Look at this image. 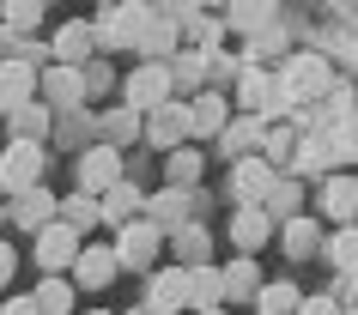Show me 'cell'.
I'll list each match as a JSON object with an SVG mask.
<instances>
[{"label":"cell","instance_id":"cb8c5ba5","mask_svg":"<svg viewBox=\"0 0 358 315\" xmlns=\"http://www.w3.org/2000/svg\"><path fill=\"white\" fill-rule=\"evenodd\" d=\"M255 303H262V315H298L303 291L292 285V279H267L262 291H255Z\"/></svg>","mask_w":358,"mask_h":315},{"label":"cell","instance_id":"f5cc1de1","mask_svg":"<svg viewBox=\"0 0 358 315\" xmlns=\"http://www.w3.org/2000/svg\"><path fill=\"white\" fill-rule=\"evenodd\" d=\"M352 315H358V309H352Z\"/></svg>","mask_w":358,"mask_h":315},{"label":"cell","instance_id":"f35d334b","mask_svg":"<svg viewBox=\"0 0 358 315\" xmlns=\"http://www.w3.org/2000/svg\"><path fill=\"white\" fill-rule=\"evenodd\" d=\"M249 37H255V55H280V49H285L280 24H262V31H249Z\"/></svg>","mask_w":358,"mask_h":315},{"label":"cell","instance_id":"d6a6232c","mask_svg":"<svg viewBox=\"0 0 358 315\" xmlns=\"http://www.w3.org/2000/svg\"><path fill=\"white\" fill-rule=\"evenodd\" d=\"M37 309H43V315H67V309H73L67 279H43V285H37Z\"/></svg>","mask_w":358,"mask_h":315},{"label":"cell","instance_id":"9a60e30c","mask_svg":"<svg viewBox=\"0 0 358 315\" xmlns=\"http://www.w3.org/2000/svg\"><path fill=\"white\" fill-rule=\"evenodd\" d=\"M322 212L328 219H340V224H358V176H328L322 182Z\"/></svg>","mask_w":358,"mask_h":315},{"label":"cell","instance_id":"4316f807","mask_svg":"<svg viewBox=\"0 0 358 315\" xmlns=\"http://www.w3.org/2000/svg\"><path fill=\"white\" fill-rule=\"evenodd\" d=\"M255 291H262V267H255L249 255H237L225 267V297H255Z\"/></svg>","mask_w":358,"mask_h":315},{"label":"cell","instance_id":"277c9868","mask_svg":"<svg viewBox=\"0 0 358 315\" xmlns=\"http://www.w3.org/2000/svg\"><path fill=\"white\" fill-rule=\"evenodd\" d=\"M152 6H140V0H122V6H110L103 19H97V43L103 49H134L140 43V31H146Z\"/></svg>","mask_w":358,"mask_h":315},{"label":"cell","instance_id":"5b68a950","mask_svg":"<svg viewBox=\"0 0 358 315\" xmlns=\"http://www.w3.org/2000/svg\"><path fill=\"white\" fill-rule=\"evenodd\" d=\"M37 176H43V146L37 140H13V146L0 152V188H6V194L37 188Z\"/></svg>","mask_w":358,"mask_h":315},{"label":"cell","instance_id":"ac0fdd59","mask_svg":"<svg viewBox=\"0 0 358 315\" xmlns=\"http://www.w3.org/2000/svg\"><path fill=\"white\" fill-rule=\"evenodd\" d=\"M262 140H267V122H262V115L225 122V133H219V146H225L231 158H249V152H262Z\"/></svg>","mask_w":358,"mask_h":315},{"label":"cell","instance_id":"30bf717a","mask_svg":"<svg viewBox=\"0 0 358 315\" xmlns=\"http://www.w3.org/2000/svg\"><path fill=\"white\" fill-rule=\"evenodd\" d=\"M110 182H122V152L103 140V146H92L79 158V194H103Z\"/></svg>","mask_w":358,"mask_h":315},{"label":"cell","instance_id":"484cf974","mask_svg":"<svg viewBox=\"0 0 358 315\" xmlns=\"http://www.w3.org/2000/svg\"><path fill=\"white\" fill-rule=\"evenodd\" d=\"M322 255L334 261L340 273H358V224H346V230H334V237L322 242Z\"/></svg>","mask_w":358,"mask_h":315},{"label":"cell","instance_id":"52a82bcc","mask_svg":"<svg viewBox=\"0 0 358 315\" xmlns=\"http://www.w3.org/2000/svg\"><path fill=\"white\" fill-rule=\"evenodd\" d=\"M37 85H43V103H49V110H79V103L92 97L85 91V67H67V61H55Z\"/></svg>","mask_w":358,"mask_h":315},{"label":"cell","instance_id":"8992f818","mask_svg":"<svg viewBox=\"0 0 358 315\" xmlns=\"http://www.w3.org/2000/svg\"><path fill=\"white\" fill-rule=\"evenodd\" d=\"M194 303V273L189 267H164V273H152V291H146V309L158 315H176Z\"/></svg>","mask_w":358,"mask_h":315},{"label":"cell","instance_id":"f907efd6","mask_svg":"<svg viewBox=\"0 0 358 315\" xmlns=\"http://www.w3.org/2000/svg\"><path fill=\"white\" fill-rule=\"evenodd\" d=\"M352 133H358V122H352Z\"/></svg>","mask_w":358,"mask_h":315},{"label":"cell","instance_id":"d6986e66","mask_svg":"<svg viewBox=\"0 0 358 315\" xmlns=\"http://www.w3.org/2000/svg\"><path fill=\"white\" fill-rule=\"evenodd\" d=\"M280 242H285V255H292V261H303V255H316V249H322V230H316V219L292 212V219H280Z\"/></svg>","mask_w":358,"mask_h":315},{"label":"cell","instance_id":"7a4b0ae2","mask_svg":"<svg viewBox=\"0 0 358 315\" xmlns=\"http://www.w3.org/2000/svg\"><path fill=\"white\" fill-rule=\"evenodd\" d=\"M170 91H176V79H170V67L164 61H140L128 79H122V103L128 110H158V103H170Z\"/></svg>","mask_w":358,"mask_h":315},{"label":"cell","instance_id":"6da1fadb","mask_svg":"<svg viewBox=\"0 0 358 315\" xmlns=\"http://www.w3.org/2000/svg\"><path fill=\"white\" fill-rule=\"evenodd\" d=\"M285 97L292 103H322V97L334 91V67L322 55H285V73H280Z\"/></svg>","mask_w":358,"mask_h":315},{"label":"cell","instance_id":"83f0119b","mask_svg":"<svg viewBox=\"0 0 358 315\" xmlns=\"http://www.w3.org/2000/svg\"><path fill=\"white\" fill-rule=\"evenodd\" d=\"M189 273H194V303H189V309H213V303L225 297V273H219V267H207V261H201V267H189Z\"/></svg>","mask_w":358,"mask_h":315},{"label":"cell","instance_id":"44dd1931","mask_svg":"<svg viewBox=\"0 0 358 315\" xmlns=\"http://www.w3.org/2000/svg\"><path fill=\"white\" fill-rule=\"evenodd\" d=\"M298 200H303V182H298V176H273L267 194H262V212H267V219H292Z\"/></svg>","mask_w":358,"mask_h":315},{"label":"cell","instance_id":"5bb4252c","mask_svg":"<svg viewBox=\"0 0 358 315\" xmlns=\"http://www.w3.org/2000/svg\"><path fill=\"white\" fill-rule=\"evenodd\" d=\"M49 49H55V61H67V67H85V61H92V49H97V24H79V19L61 24Z\"/></svg>","mask_w":358,"mask_h":315},{"label":"cell","instance_id":"4fadbf2b","mask_svg":"<svg viewBox=\"0 0 358 315\" xmlns=\"http://www.w3.org/2000/svg\"><path fill=\"white\" fill-rule=\"evenodd\" d=\"M115 267H122V261H115V249H103V242H97V249H85V242H79V255H73V285L103 291V285L115 279Z\"/></svg>","mask_w":358,"mask_h":315},{"label":"cell","instance_id":"f1b7e54d","mask_svg":"<svg viewBox=\"0 0 358 315\" xmlns=\"http://www.w3.org/2000/svg\"><path fill=\"white\" fill-rule=\"evenodd\" d=\"M164 170H170V182H176V188H194V182H201V146H176Z\"/></svg>","mask_w":358,"mask_h":315},{"label":"cell","instance_id":"2e32d148","mask_svg":"<svg viewBox=\"0 0 358 315\" xmlns=\"http://www.w3.org/2000/svg\"><path fill=\"white\" fill-rule=\"evenodd\" d=\"M267 237H273V219H267L262 206H237V219H231V242H237V255H255Z\"/></svg>","mask_w":358,"mask_h":315},{"label":"cell","instance_id":"e0dca14e","mask_svg":"<svg viewBox=\"0 0 358 315\" xmlns=\"http://www.w3.org/2000/svg\"><path fill=\"white\" fill-rule=\"evenodd\" d=\"M176 37H182V31H176V19H164V13H152V19H146V31H140V43H134V49H140L146 61H170V55H176Z\"/></svg>","mask_w":358,"mask_h":315},{"label":"cell","instance_id":"f546056e","mask_svg":"<svg viewBox=\"0 0 358 315\" xmlns=\"http://www.w3.org/2000/svg\"><path fill=\"white\" fill-rule=\"evenodd\" d=\"M43 128H49V103H37V97H31V103H19V110H13V133H19V140H37Z\"/></svg>","mask_w":358,"mask_h":315},{"label":"cell","instance_id":"ab89813d","mask_svg":"<svg viewBox=\"0 0 358 315\" xmlns=\"http://www.w3.org/2000/svg\"><path fill=\"white\" fill-rule=\"evenodd\" d=\"M110 85H115V73H110V67H103V61H85V91H92V97H103Z\"/></svg>","mask_w":358,"mask_h":315},{"label":"cell","instance_id":"60d3db41","mask_svg":"<svg viewBox=\"0 0 358 315\" xmlns=\"http://www.w3.org/2000/svg\"><path fill=\"white\" fill-rule=\"evenodd\" d=\"M219 31H225V24H219V19H201V13H194V19H189V37L201 43V49H213V43H219Z\"/></svg>","mask_w":358,"mask_h":315},{"label":"cell","instance_id":"b9f144b4","mask_svg":"<svg viewBox=\"0 0 358 315\" xmlns=\"http://www.w3.org/2000/svg\"><path fill=\"white\" fill-rule=\"evenodd\" d=\"M298 315H340V303H334V297H303Z\"/></svg>","mask_w":358,"mask_h":315},{"label":"cell","instance_id":"8fae6325","mask_svg":"<svg viewBox=\"0 0 358 315\" xmlns=\"http://www.w3.org/2000/svg\"><path fill=\"white\" fill-rule=\"evenodd\" d=\"M31 97H37V67H31V61H0V115H13L19 110V103H31Z\"/></svg>","mask_w":358,"mask_h":315},{"label":"cell","instance_id":"603a6c76","mask_svg":"<svg viewBox=\"0 0 358 315\" xmlns=\"http://www.w3.org/2000/svg\"><path fill=\"white\" fill-rule=\"evenodd\" d=\"M55 212H61V206H55V194H49V188L37 182V188H24V194H19V212H13V219H19L24 230H37V224H49Z\"/></svg>","mask_w":358,"mask_h":315},{"label":"cell","instance_id":"836d02e7","mask_svg":"<svg viewBox=\"0 0 358 315\" xmlns=\"http://www.w3.org/2000/svg\"><path fill=\"white\" fill-rule=\"evenodd\" d=\"M164 67H170L176 85H201V73H207V49H194V55H170Z\"/></svg>","mask_w":358,"mask_h":315},{"label":"cell","instance_id":"f6af8a7d","mask_svg":"<svg viewBox=\"0 0 358 315\" xmlns=\"http://www.w3.org/2000/svg\"><path fill=\"white\" fill-rule=\"evenodd\" d=\"M194 315H225V309H219V303H213V309H194Z\"/></svg>","mask_w":358,"mask_h":315},{"label":"cell","instance_id":"3957f363","mask_svg":"<svg viewBox=\"0 0 358 315\" xmlns=\"http://www.w3.org/2000/svg\"><path fill=\"white\" fill-rule=\"evenodd\" d=\"M158 249H164V224H152L146 212L128 219V224H122V237H115V261H122V267H140V273L158 261Z\"/></svg>","mask_w":358,"mask_h":315},{"label":"cell","instance_id":"bcb514c9","mask_svg":"<svg viewBox=\"0 0 358 315\" xmlns=\"http://www.w3.org/2000/svg\"><path fill=\"white\" fill-rule=\"evenodd\" d=\"M140 6H152V13H158V6H164V0H140Z\"/></svg>","mask_w":358,"mask_h":315},{"label":"cell","instance_id":"8d00e7d4","mask_svg":"<svg viewBox=\"0 0 358 315\" xmlns=\"http://www.w3.org/2000/svg\"><path fill=\"white\" fill-rule=\"evenodd\" d=\"M140 122H146V115L122 103V115H110V122H103V133H110V146H122V140H134V128H140Z\"/></svg>","mask_w":358,"mask_h":315},{"label":"cell","instance_id":"1f68e13d","mask_svg":"<svg viewBox=\"0 0 358 315\" xmlns=\"http://www.w3.org/2000/svg\"><path fill=\"white\" fill-rule=\"evenodd\" d=\"M298 140H303V133L298 128H267V140H262V158H267V164H285V158H298Z\"/></svg>","mask_w":358,"mask_h":315},{"label":"cell","instance_id":"681fc988","mask_svg":"<svg viewBox=\"0 0 358 315\" xmlns=\"http://www.w3.org/2000/svg\"><path fill=\"white\" fill-rule=\"evenodd\" d=\"M0 13H6V0H0Z\"/></svg>","mask_w":358,"mask_h":315},{"label":"cell","instance_id":"7c38bea8","mask_svg":"<svg viewBox=\"0 0 358 315\" xmlns=\"http://www.w3.org/2000/svg\"><path fill=\"white\" fill-rule=\"evenodd\" d=\"M73 255H79V230H73V224H43V230H37V261H43V273L73 267Z\"/></svg>","mask_w":358,"mask_h":315},{"label":"cell","instance_id":"d590c367","mask_svg":"<svg viewBox=\"0 0 358 315\" xmlns=\"http://www.w3.org/2000/svg\"><path fill=\"white\" fill-rule=\"evenodd\" d=\"M182 212H189V200H182V194H158V200L146 206L152 224H182Z\"/></svg>","mask_w":358,"mask_h":315},{"label":"cell","instance_id":"c3c4849f","mask_svg":"<svg viewBox=\"0 0 358 315\" xmlns=\"http://www.w3.org/2000/svg\"><path fill=\"white\" fill-rule=\"evenodd\" d=\"M201 6H225V0H201Z\"/></svg>","mask_w":358,"mask_h":315},{"label":"cell","instance_id":"9c48e42d","mask_svg":"<svg viewBox=\"0 0 358 315\" xmlns=\"http://www.w3.org/2000/svg\"><path fill=\"white\" fill-rule=\"evenodd\" d=\"M146 140L158 152H176L189 140V103H158V110H146Z\"/></svg>","mask_w":358,"mask_h":315},{"label":"cell","instance_id":"7bdbcfd3","mask_svg":"<svg viewBox=\"0 0 358 315\" xmlns=\"http://www.w3.org/2000/svg\"><path fill=\"white\" fill-rule=\"evenodd\" d=\"M0 315H43V309H37V297H13V303H6Z\"/></svg>","mask_w":358,"mask_h":315},{"label":"cell","instance_id":"816d5d0a","mask_svg":"<svg viewBox=\"0 0 358 315\" xmlns=\"http://www.w3.org/2000/svg\"><path fill=\"white\" fill-rule=\"evenodd\" d=\"M97 315H103V309H97Z\"/></svg>","mask_w":358,"mask_h":315},{"label":"cell","instance_id":"e575fe53","mask_svg":"<svg viewBox=\"0 0 358 315\" xmlns=\"http://www.w3.org/2000/svg\"><path fill=\"white\" fill-rule=\"evenodd\" d=\"M37 19H43V0H6V13H0L6 31H31Z\"/></svg>","mask_w":358,"mask_h":315},{"label":"cell","instance_id":"7dc6e473","mask_svg":"<svg viewBox=\"0 0 358 315\" xmlns=\"http://www.w3.org/2000/svg\"><path fill=\"white\" fill-rule=\"evenodd\" d=\"M134 315H158V309H146V303H140V309H134Z\"/></svg>","mask_w":358,"mask_h":315},{"label":"cell","instance_id":"4dcf8cb0","mask_svg":"<svg viewBox=\"0 0 358 315\" xmlns=\"http://www.w3.org/2000/svg\"><path fill=\"white\" fill-rule=\"evenodd\" d=\"M176 255H182V267H201L207 261V230L201 224H176Z\"/></svg>","mask_w":358,"mask_h":315},{"label":"cell","instance_id":"d4e9b609","mask_svg":"<svg viewBox=\"0 0 358 315\" xmlns=\"http://www.w3.org/2000/svg\"><path fill=\"white\" fill-rule=\"evenodd\" d=\"M225 122H231V115H225V97H194V103H189V133H225Z\"/></svg>","mask_w":358,"mask_h":315},{"label":"cell","instance_id":"74e56055","mask_svg":"<svg viewBox=\"0 0 358 315\" xmlns=\"http://www.w3.org/2000/svg\"><path fill=\"white\" fill-rule=\"evenodd\" d=\"M97 219H103V212H97V194H79V200H67V224H73V230H92Z\"/></svg>","mask_w":358,"mask_h":315},{"label":"cell","instance_id":"7402d4cb","mask_svg":"<svg viewBox=\"0 0 358 315\" xmlns=\"http://www.w3.org/2000/svg\"><path fill=\"white\" fill-rule=\"evenodd\" d=\"M225 24L231 31H262V24H273V0H225Z\"/></svg>","mask_w":358,"mask_h":315},{"label":"cell","instance_id":"ba28073f","mask_svg":"<svg viewBox=\"0 0 358 315\" xmlns=\"http://www.w3.org/2000/svg\"><path fill=\"white\" fill-rule=\"evenodd\" d=\"M267 182H273V164H267L262 152H249V158L231 164V200H237V206H262Z\"/></svg>","mask_w":358,"mask_h":315},{"label":"cell","instance_id":"ffe728a7","mask_svg":"<svg viewBox=\"0 0 358 315\" xmlns=\"http://www.w3.org/2000/svg\"><path fill=\"white\" fill-rule=\"evenodd\" d=\"M140 206H146V194H140L134 182H110L103 194H97V212H103V219H115V224H128Z\"/></svg>","mask_w":358,"mask_h":315},{"label":"cell","instance_id":"ee69618b","mask_svg":"<svg viewBox=\"0 0 358 315\" xmlns=\"http://www.w3.org/2000/svg\"><path fill=\"white\" fill-rule=\"evenodd\" d=\"M19 273V255H13V249H6V242H0V285H6V279Z\"/></svg>","mask_w":358,"mask_h":315}]
</instances>
